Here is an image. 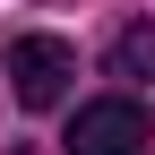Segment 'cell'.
<instances>
[{"label":"cell","mask_w":155,"mask_h":155,"mask_svg":"<svg viewBox=\"0 0 155 155\" xmlns=\"http://www.w3.org/2000/svg\"><path fill=\"white\" fill-rule=\"evenodd\" d=\"M9 78H17V104L26 112H52L69 95V78H78V52L61 35H17L9 43Z\"/></svg>","instance_id":"cell-1"},{"label":"cell","mask_w":155,"mask_h":155,"mask_svg":"<svg viewBox=\"0 0 155 155\" xmlns=\"http://www.w3.org/2000/svg\"><path fill=\"white\" fill-rule=\"evenodd\" d=\"M69 155H147V112L129 104V95H104V104H78V121H69Z\"/></svg>","instance_id":"cell-2"},{"label":"cell","mask_w":155,"mask_h":155,"mask_svg":"<svg viewBox=\"0 0 155 155\" xmlns=\"http://www.w3.org/2000/svg\"><path fill=\"white\" fill-rule=\"evenodd\" d=\"M112 78H155V26L147 17L112 35Z\"/></svg>","instance_id":"cell-3"}]
</instances>
